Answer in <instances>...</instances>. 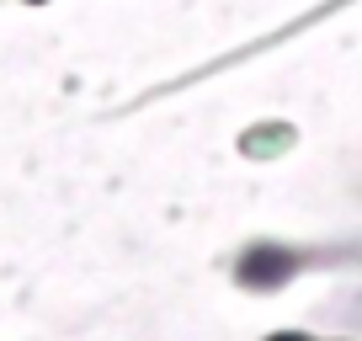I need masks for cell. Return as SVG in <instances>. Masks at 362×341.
<instances>
[{"mask_svg": "<svg viewBox=\"0 0 362 341\" xmlns=\"http://www.w3.org/2000/svg\"><path fill=\"white\" fill-rule=\"evenodd\" d=\"M293 272V262H288V250H250V256H240V283L250 288H277L283 277Z\"/></svg>", "mask_w": 362, "mask_h": 341, "instance_id": "obj_1", "label": "cell"}, {"mask_svg": "<svg viewBox=\"0 0 362 341\" xmlns=\"http://www.w3.org/2000/svg\"><path fill=\"white\" fill-rule=\"evenodd\" d=\"M272 341H304V336H272Z\"/></svg>", "mask_w": 362, "mask_h": 341, "instance_id": "obj_2", "label": "cell"}]
</instances>
